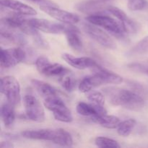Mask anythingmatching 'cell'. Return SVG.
Segmentation results:
<instances>
[{"label":"cell","instance_id":"cell-1","mask_svg":"<svg viewBox=\"0 0 148 148\" xmlns=\"http://www.w3.org/2000/svg\"><path fill=\"white\" fill-rule=\"evenodd\" d=\"M103 92L110 103L131 110L140 111L145 106V101L142 96L133 91L116 87H108L103 89Z\"/></svg>","mask_w":148,"mask_h":148},{"label":"cell","instance_id":"cell-2","mask_svg":"<svg viewBox=\"0 0 148 148\" xmlns=\"http://www.w3.org/2000/svg\"><path fill=\"white\" fill-rule=\"evenodd\" d=\"M22 137L26 139L51 141L62 147H71L73 140L71 134L63 129H40L26 130L21 133Z\"/></svg>","mask_w":148,"mask_h":148},{"label":"cell","instance_id":"cell-3","mask_svg":"<svg viewBox=\"0 0 148 148\" xmlns=\"http://www.w3.org/2000/svg\"><path fill=\"white\" fill-rule=\"evenodd\" d=\"M85 20L91 24L103 27L115 37L119 38H125V31L117 19L106 14H98L88 16Z\"/></svg>","mask_w":148,"mask_h":148},{"label":"cell","instance_id":"cell-4","mask_svg":"<svg viewBox=\"0 0 148 148\" xmlns=\"http://www.w3.org/2000/svg\"><path fill=\"white\" fill-rule=\"evenodd\" d=\"M44 106L53 113L54 118L57 121L64 123H70L73 120L72 113L67 108L59 94L44 98Z\"/></svg>","mask_w":148,"mask_h":148},{"label":"cell","instance_id":"cell-5","mask_svg":"<svg viewBox=\"0 0 148 148\" xmlns=\"http://www.w3.org/2000/svg\"><path fill=\"white\" fill-rule=\"evenodd\" d=\"M1 92L5 95L7 101L14 106L19 105L21 101L20 85L15 77L5 76L1 79Z\"/></svg>","mask_w":148,"mask_h":148},{"label":"cell","instance_id":"cell-6","mask_svg":"<svg viewBox=\"0 0 148 148\" xmlns=\"http://www.w3.org/2000/svg\"><path fill=\"white\" fill-rule=\"evenodd\" d=\"M82 27L85 33L90 38L99 43L103 47L108 49H115L116 48L115 41L102 29L88 22L82 23Z\"/></svg>","mask_w":148,"mask_h":148},{"label":"cell","instance_id":"cell-7","mask_svg":"<svg viewBox=\"0 0 148 148\" xmlns=\"http://www.w3.org/2000/svg\"><path fill=\"white\" fill-rule=\"evenodd\" d=\"M39 73L48 77H62L69 73V69L58 63H51L45 56H39L35 62Z\"/></svg>","mask_w":148,"mask_h":148},{"label":"cell","instance_id":"cell-8","mask_svg":"<svg viewBox=\"0 0 148 148\" xmlns=\"http://www.w3.org/2000/svg\"><path fill=\"white\" fill-rule=\"evenodd\" d=\"M25 114L27 118L35 122L44 121L45 112L40 101L32 95H26L23 98Z\"/></svg>","mask_w":148,"mask_h":148},{"label":"cell","instance_id":"cell-9","mask_svg":"<svg viewBox=\"0 0 148 148\" xmlns=\"http://www.w3.org/2000/svg\"><path fill=\"white\" fill-rule=\"evenodd\" d=\"M27 57L26 51L20 47L1 49L0 63L2 68H11L23 62Z\"/></svg>","mask_w":148,"mask_h":148},{"label":"cell","instance_id":"cell-10","mask_svg":"<svg viewBox=\"0 0 148 148\" xmlns=\"http://www.w3.org/2000/svg\"><path fill=\"white\" fill-rule=\"evenodd\" d=\"M27 22L38 30L49 34H60L65 33L68 30L69 24H59L53 23L46 19L30 18L27 19Z\"/></svg>","mask_w":148,"mask_h":148},{"label":"cell","instance_id":"cell-11","mask_svg":"<svg viewBox=\"0 0 148 148\" xmlns=\"http://www.w3.org/2000/svg\"><path fill=\"white\" fill-rule=\"evenodd\" d=\"M40 9L53 18L66 24H75L79 21V17L77 14L61 10L56 7V5L43 4L40 5Z\"/></svg>","mask_w":148,"mask_h":148},{"label":"cell","instance_id":"cell-12","mask_svg":"<svg viewBox=\"0 0 148 148\" xmlns=\"http://www.w3.org/2000/svg\"><path fill=\"white\" fill-rule=\"evenodd\" d=\"M108 12L112 14L119 21L126 33L133 34L136 33L139 29V25L127 15L123 10L114 6H110L108 8Z\"/></svg>","mask_w":148,"mask_h":148},{"label":"cell","instance_id":"cell-13","mask_svg":"<svg viewBox=\"0 0 148 148\" xmlns=\"http://www.w3.org/2000/svg\"><path fill=\"white\" fill-rule=\"evenodd\" d=\"M109 5L106 4V1L100 0H91V1H82L76 5V8L81 12L92 14H102L103 12H108Z\"/></svg>","mask_w":148,"mask_h":148},{"label":"cell","instance_id":"cell-14","mask_svg":"<svg viewBox=\"0 0 148 148\" xmlns=\"http://www.w3.org/2000/svg\"><path fill=\"white\" fill-rule=\"evenodd\" d=\"M2 7L10 9L21 15H36L37 11L30 6L17 0H0Z\"/></svg>","mask_w":148,"mask_h":148},{"label":"cell","instance_id":"cell-15","mask_svg":"<svg viewBox=\"0 0 148 148\" xmlns=\"http://www.w3.org/2000/svg\"><path fill=\"white\" fill-rule=\"evenodd\" d=\"M62 58L70 66L77 69H92L98 65L95 60L90 57H75L69 53H65L62 55Z\"/></svg>","mask_w":148,"mask_h":148},{"label":"cell","instance_id":"cell-16","mask_svg":"<svg viewBox=\"0 0 148 148\" xmlns=\"http://www.w3.org/2000/svg\"><path fill=\"white\" fill-rule=\"evenodd\" d=\"M94 74L98 75L102 80L103 84H114L118 85L123 82V78L117 74L108 70L105 68L102 67L100 65H97L92 68Z\"/></svg>","mask_w":148,"mask_h":148},{"label":"cell","instance_id":"cell-17","mask_svg":"<svg viewBox=\"0 0 148 148\" xmlns=\"http://www.w3.org/2000/svg\"><path fill=\"white\" fill-rule=\"evenodd\" d=\"M77 112L83 116H92L98 114H107L106 110L103 106L94 105L92 103H86L85 102H79L76 107Z\"/></svg>","mask_w":148,"mask_h":148},{"label":"cell","instance_id":"cell-18","mask_svg":"<svg viewBox=\"0 0 148 148\" xmlns=\"http://www.w3.org/2000/svg\"><path fill=\"white\" fill-rule=\"evenodd\" d=\"M92 122L101 125V127L106 129H116L121 123L119 118L115 116L105 114H98L90 117Z\"/></svg>","mask_w":148,"mask_h":148},{"label":"cell","instance_id":"cell-19","mask_svg":"<svg viewBox=\"0 0 148 148\" xmlns=\"http://www.w3.org/2000/svg\"><path fill=\"white\" fill-rule=\"evenodd\" d=\"M79 30L77 27L73 25V24H69L68 30L64 33L66 36L68 45L75 51L82 50V42L79 36Z\"/></svg>","mask_w":148,"mask_h":148},{"label":"cell","instance_id":"cell-20","mask_svg":"<svg viewBox=\"0 0 148 148\" xmlns=\"http://www.w3.org/2000/svg\"><path fill=\"white\" fill-rule=\"evenodd\" d=\"M31 84L36 90V91L38 92L39 95L43 97V99L48 98V97L59 94L56 88L43 81L33 79L31 80Z\"/></svg>","mask_w":148,"mask_h":148},{"label":"cell","instance_id":"cell-21","mask_svg":"<svg viewBox=\"0 0 148 148\" xmlns=\"http://www.w3.org/2000/svg\"><path fill=\"white\" fill-rule=\"evenodd\" d=\"M14 106L7 101L2 104L1 107V118L4 126L10 128L13 125L15 120Z\"/></svg>","mask_w":148,"mask_h":148},{"label":"cell","instance_id":"cell-22","mask_svg":"<svg viewBox=\"0 0 148 148\" xmlns=\"http://www.w3.org/2000/svg\"><path fill=\"white\" fill-rule=\"evenodd\" d=\"M103 82L101 79V78L95 74H93L90 76L85 77L81 82L79 83V90L81 92L83 93H88V92L91 91V90L93 88H96V87L100 86V85H103Z\"/></svg>","mask_w":148,"mask_h":148},{"label":"cell","instance_id":"cell-23","mask_svg":"<svg viewBox=\"0 0 148 148\" xmlns=\"http://www.w3.org/2000/svg\"><path fill=\"white\" fill-rule=\"evenodd\" d=\"M136 125V120L133 119H129L125 121H121L117 127V132L120 136L128 137L132 132L133 129Z\"/></svg>","mask_w":148,"mask_h":148},{"label":"cell","instance_id":"cell-24","mask_svg":"<svg viewBox=\"0 0 148 148\" xmlns=\"http://www.w3.org/2000/svg\"><path fill=\"white\" fill-rule=\"evenodd\" d=\"M148 51V36L140 40L134 47L132 48L128 52L129 55L143 54Z\"/></svg>","mask_w":148,"mask_h":148},{"label":"cell","instance_id":"cell-25","mask_svg":"<svg viewBox=\"0 0 148 148\" xmlns=\"http://www.w3.org/2000/svg\"><path fill=\"white\" fill-rule=\"evenodd\" d=\"M59 82H60L62 88L67 92L73 91L75 88V86H76V81H75V78L69 73L60 77Z\"/></svg>","mask_w":148,"mask_h":148},{"label":"cell","instance_id":"cell-26","mask_svg":"<svg viewBox=\"0 0 148 148\" xmlns=\"http://www.w3.org/2000/svg\"><path fill=\"white\" fill-rule=\"evenodd\" d=\"M105 94L102 93L100 91H90L88 92V99L90 103L96 106H103L105 103Z\"/></svg>","mask_w":148,"mask_h":148},{"label":"cell","instance_id":"cell-27","mask_svg":"<svg viewBox=\"0 0 148 148\" xmlns=\"http://www.w3.org/2000/svg\"><path fill=\"white\" fill-rule=\"evenodd\" d=\"M95 144L98 147L119 148L121 146L119 143L113 139L106 137H98L95 140Z\"/></svg>","mask_w":148,"mask_h":148},{"label":"cell","instance_id":"cell-28","mask_svg":"<svg viewBox=\"0 0 148 148\" xmlns=\"http://www.w3.org/2000/svg\"><path fill=\"white\" fill-rule=\"evenodd\" d=\"M147 5L146 0H128V7L132 11L144 10Z\"/></svg>","mask_w":148,"mask_h":148},{"label":"cell","instance_id":"cell-29","mask_svg":"<svg viewBox=\"0 0 148 148\" xmlns=\"http://www.w3.org/2000/svg\"><path fill=\"white\" fill-rule=\"evenodd\" d=\"M27 1H32L33 3H36V4H39L40 5H43V4H49V5H55L53 3H51V1H49V0H27Z\"/></svg>","mask_w":148,"mask_h":148},{"label":"cell","instance_id":"cell-30","mask_svg":"<svg viewBox=\"0 0 148 148\" xmlns=\"http://www.w3.org/2000/svg\"><path fill=\"white\" fill-rule=\"evenodd\" d=\"M0 147L1 148H12L14 147V145L12 143L8 141H4L1 142V144H0Z\"/></svg>","mask_w":148,"mask_h":148},{"label":"cell","instance_id":"cell-31","mask_svg":"<svg viewBox=\"0 0 148 148\" xmlns=\"http://www.w3.org/2000/svg\"><path fill=\"white\" fill-rule=\"evenodd\" d=\"M100 1H109V0H100Z\"/></svg>","mask_w":148,"mask_h":148},{"label":"cell","instance_id":"cell-32","mask_svg":"<svg viewBox=\"0 0 148 148\" xmlns=\"http://www.w3.org/2000/svg\"><path fill=\"white\" fill-rule=\"evenodd\" d=\"M147 73H148V72H147Z\"/></svg>","mask_w":148,"mask_h":148}]
</instances>
